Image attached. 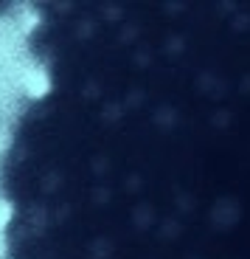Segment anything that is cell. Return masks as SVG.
I'll return each instance as SVG.
<instances>
[{"instance_id":"1","label":"cell","mask_w":250,"mask_h":259,"mask_svg":"<svg viewBox=\"0 0 250 259\" xmlns=\"http://www.w3.org/2000/svg\"><path fill=\"white\" fill-rule=\"evenodd\" d=\"M0 161L3 259H250V3L48 6Z\"/></svg>"}]
</instances>
